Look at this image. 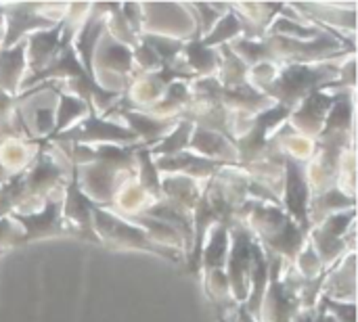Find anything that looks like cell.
I'll return each instance as SVG.
<instances>
[{"mask_svg":"<svg viewBox=\"0 0 358 322\" xmlns=\"http://www.w3.org/2000/svg\"><path fill=\"white\" fill-rule=\"evenodd\" d=\"M92 214H94V226H96V230H99V233L103 235V239H105L107 243H111L113 247H134V249H145V251H153V254H157V256L176 260V258L170 256L172 251H168V249H164L162 245L153 243L151 235L138 230L136 226H130V224H126V222L113 218L111 214H107V212H103V210H99V207H94Z\"/></svg>","mask_w":358,"mask_h":322,"instance_id":"1","label":"cell"},{"mask_svg":"<svg viewBox=\"0 0 358 322\" xmlns=\"http://www.w3.org/2000/svg\"><path fill=\"white\" fill-rule=\"evenodd\" d=\"M63 203L57 199H48L46 207L40 214L23 216L17 212H10V216L23 226V235L19 243H29L36 239H48V237H65L71 235V230L63 222Z\"/></svg>","mask_w":358,"mask_h":322,"instance_id":"2","label":"cell"},{"mask_svg":"<svg viewBox=\"0 0 358 322\" xmlns=\"http://www.w3.org/2000/svg\"><path fill=\"white\" fill-rule=\"evenodd\" d=\"M138 136L132 130H124L115 124H107L103 119H96L90 111V117L82 122L78 128H71L67 132H61L52 136L50 140H71V142H92V140H120V142H132Z\"/></svg>","mask_w":358,"mask_h":322,"instance_id":"3","label":"cell"},{"mask_svg":"<svg viewBox=\"0 0 358 322\" xmlns=\"http://www.w3.org/2000/svg\"><path fill=\"white\" fill-rule=\"evenodd\" d=\"M285 168H287V197H285L287 210L302 224V230H308V226H310V222H308V193H310V189H308L306 172H304L302 163L294 157L287 159Z\"/></svg>","mask_w":358,"mask_h":322,"instance_id":"4","label":"cell"},{"mask_svg":"<svg viewBox=\"0 0 358 322\" xmlns=\"http://www.w3.org/2000/svg\"><path fill=\"white\" fill-rule=\"evenodd\" d=\"M4 15L8 17V29H6V38H4V44L2 48H13V42L19 40V36H23L27 29H34V27H52L55 21L42 17V15H36V4H19V6H4Z\"/></svg>","mask_w":358,"mask_h":322,"instance_id":"5","label":"cell"},{"mask_svg":"<svg viewBox=\"0 0 358 322\" xmlns=\"http://www.w3.org/2000/svg\"><path fill=\"white\" fill-rule=\"evenodd\" d=\"M25 42H19L15 48H0V92H15L19 86L21 71L25 67Z\"/></svg>","mask_w":358,"mask_h":322,"instance_id":"6","label":"cell"},{"mask_svg":"<svg viewBox=\"0 0 358 322\" xmlns=\"http://www.w3.org/2000/svg\"><path fill=\"white\" fill-rule=\"evenodd\" d=\"M88 107H86V103H82V101H78V98H73V96H67V94H61V105H59V113H57V119L52 122L55 124V128H52V134H50V138L52 136H57V134H61L76 117H80L84 111H86Z\"/></svg>","mask_w":358,"mask_h":322,"instance_id":"7","label":"cell"},{"mask_svg":"<svg viewBox=\"0 0 358 322\" xmlns=\"http://www.w3.org/2000/svg\"><path fill=\"white\" fill-rule=\"evenodd\" d=\"M187 57H189V63L193 69L206 73V71H214V67L218 65V57L208 48L203 46L201 40H193L189 46H187Z\"/></svg>","mask_w":358,"mask_h":322,"instance_id":"8","label":"cell"},{"mask_svg":"<svg viewBox=\"0 0 358 322\" xmlns=\"http://www.w3.org/2000/svg\"><path fill=\"white\" fill-rule=\"evenodd\" d=\"M191 128H193V124L191 122H182L178 128H174V132L159 145V147H155L153 151L157 153H164L166 157H174V155H178L187 145H189V134H191Z\"/></svg>","mask_w":358,"mask_h":322,"instance_id":"9","label":"cell"},{"mask_svg":"<svg viewBox=\"0 0 358 322\" xmlns=\"http://www.w3.org/2000/svg\"><path fill=\"white\" fill-rule=\"evenodd\" d=\"M237 31H241V21H237L235 15H229L227 19L222 17V19L218 21V25H216V29H214L210 36H206L201 42H203V46H214V44L220 42V40L233 38Z\"/></svg>","mask_w":358,"mask_h":322,"instance_id":"10","label":"cell"},{"mask_svg":"<svg viewBox=\"0 0 358 322\" xmlns=\"http://www.w3.org/2000/svg\"><path fill=\"white\" fill-rule=\"evenodd\" d=\"M2 17H4V6H0V27H2Z\"/></svg>","mask_w":358,"mask_h":322,"instance_id":"11","label":"cell"}]
</instances>
